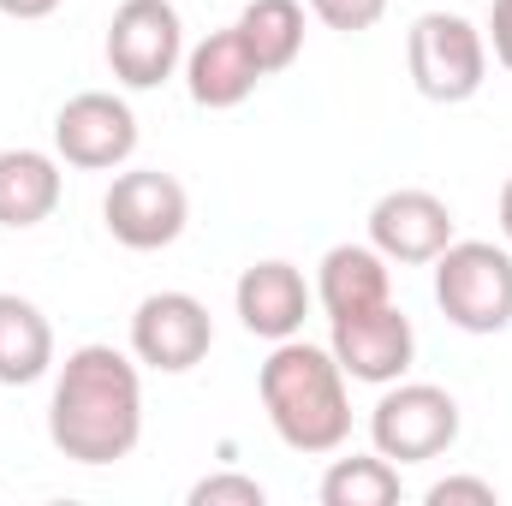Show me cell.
<instances>
[{"label": "cell", "mask_w": 512, "mask_h": 506, "mask_svg": "<svg viewBox=\"0 0 512 506\" xmlns=\"http://www.w3.org/2000/svg\"><path fill=\"white\" fill-rule=\"evenodd\" d=\"M48 441L72 465H120L143 441V364L120 346H78L54 370Z\"/></svg>", "instance_id": "6da1fadb"}, {"label": "cell", "mask_w": 512, "mask_h": 506, "mask_svg": "<svg viewBox=\"0 0 512 506\" xmlns=\"http://www.w3.org/2000/svg\"><path fill=\"white\" fill-rule=\"evenodd\" d=\"M256 399L268 411V429L292 447V453H340L352 441V393L346 370L328 346H310L304 334L274 340V352L256 370Z\"/></svg>", "instance_id": "7a4b0ae2"}, {"label": "cell", "mask_w": 512, "mask_h": 506, "mask_svg": "<svg viewBox=\"0 0 512 506\" xmlns=\"http://www.w3.org/2000/svg\"><path fill=\"white\" fill-rule=\"evenodd\" d=\"M405 66L423 102L459 108L489 84V36L465 12H417L405 30Z\"/></svg>", "instance_id": "3957f363"}, {"label": "cell", "mask_w": 512, "mask_h": 506, "mask_svg": "<svg viewBox=\"0 0 512 506\" xmlns=\"http://www.w3.org/2000/svg\"><path fill=\"white\" fill-rule=\"evenodd\" d=\"M429 268H435V304L459 334H507L512 328V245L453 239Z\"/></svg>", "instance_id": "277c9868"}, {"label": "cell", "mask_w": 512, "mask_h": 506, "mask_svg": "<svg viewBox=\"0 0 512 506\" xmlns=\"http://www.w3.org/2000/svg\"><path fill=\"white\" fill-rule=\"evenodd\" d=\"M459 429H465L459 399L435 381H387L370 411V447L393 465H429V459L453 453Z\"/></svg>", "instance_id": "5b68a950"}, {"label": "cell", "mask_w": 512, "mask_h": 506, "mask_svg": "<svg viewBox=\"0 0 512 506\" xmlns=\"http://www.w3.org/2000/svg\"><path fill=\"white\" fill-rule=\"evenodd\" d=\"M108 72L126 90H161L185 66V18L173 0H120L108 18Z\"/></svg>", "instance_id": "8992f818"}, {"label": "cell", "mask_w": 512, "mask_h": 506, "mask_svg": "<svg viewBox=\"0 0 512 506\" xmlns=\"http://www.w3.org/2000/svg\"><path fill=\"white\" fill-rule=\"evenodd\" d=\"M185 221H191V197L161 167H126V173H114V185L102 197V227L126 251H167V245H179Z\"/></svg>", "instance_id": "52a82bcc"}, {"label": "cell", "mask_w": 512, "mask_h": 506, "mask_svg": "<svg viewBox=\"0 0 512 506\" xmlns=\"http://www.w3.org/2000/svg\"><path fill=\"white\" fill-rule=\"evenodd\" d=\"M215 346V316L191 292H149L131 310V358L155 376H185L209 358Z\"/></svg>", "instance_id": "ba28073f"}, {"label": "cell", "mask_w": 512, "mask_h": 506, "mask_svg": "<svg viewBox=\"0 0 512 506\" xmlns=\"http://www.w3.org/2000/svg\"><path fill=\"white\" fill-rule=\"evenodd\" d=\"M54 155L78 173H114L137 155V114L114 90H78L54 114Z\"/></svg>", "instance_id": "9c48e42d"}, {"label": "cell", "mask_w": 512, "mask_h": 506, "mask_svg": "<svg viewBox=\"0 0 512 506\" xmlns=\"http://www.w3.org/2000/svg\"><path fill=\"white\" fill-rule=\"evenodd\" d=\"M453 239H459L453 209H447L435 191H423V185H399V191H382V197L370 203V245H376L387 262H399V268L435 262Z\"/></svg>", "instance_id": "30bf717a"}, {"label": "cell", "mask_w": 512, "mask_h": 506, "mask_svg": "<svg viewBox=\"0 0 512 506\" xmlns=\"http://www.w3.org/2000/svg\"><path fill=\"white\" fill-rule=\"evenodd\" d=\"M328 352L340 358L346 381L387 387V381H399L417 364V328H411V316L399 304H382V310L328 322Z\"/></svg>", "instance_id": "8fae6325"}, {"label": "cell", "mask_w": 512, "mask_h": 506, "mask_svg": "<svg viewBox=\"0 0 512 506\" xmlns=\"http://www.w3.org/2000/svg\"><path fill=\"white\" fill-rule=\"evenodd\" d=\"M310 304H316V286H310L304 268L286 262V256H262V262H251V268L239 274V286H233V310H239L245 334L268 340V346L304 334Z\"/></svg>", "instance_id": "7c38bea8"}, {"label": "cell", "mask_w": 512, "mask_h": 506, "mask_svg": "<svg viewBox=\"0 0 512 506\" xmlns=\"http://www.w3.org/2000/svg\"><path fill=\"white\" fill-rule=\"evenodd\" d=\"M262 78H268V72L256 66V54L245 48L239 24L209 30L197 48H185V90H191V102L209 108V114H227V108L251 102Z\"/></svg>", "instance_id": "4fadbf2b"}, {"label": "cell", "mask_w": 512, "mask_h": 506, "mask_svg": "<svg viewBox=\"0 0 512 506\" xmlns=\"http://www.w3.org/2000/svg\"><path fill=\"white\" fill-rule=\"evenodd\" d=\"M316 304L328 310V322L382 310V304H393V262L370 239L322 251V262H316Z\"/></svg>", "instance_id": "5bb4252c"}, {"label": "cell", "mask_w": 512, "mask_h": 506, "mask_svg": "<svg viewBox=\"0 0 512 506\" xmlns=\"http://www.w3.org/2000/svg\"><path fill=\"white\" fill-rule=\"evenodd\" d=\"M60 155L48 149H0V227L30 233L60 209Z\"/></svg>", "instance_id": "9a60e30c"}, {"label": "cell", "mask_w": 512, "mask_h": 506, "mask_svg": "<svg viewBox=\"0 0 512 506\" xmlns=\"http://www.w3.org/2000/svg\"><path fill=\"white\" fill-rule=\"evenodd\" d=\"M54 370V322L42 304L0 292V387H30Z\"/></svg>", "instance_id": "2e32d148"}, {"label": "cell", "mask_w": 512, "mask_h": 506, "mask_svg": "<svg viewBox=\"0 0 512 506\" xmlns=\"http://www.w3.org/2000/svg\"><path fill=\"white\" fill-rule=\"evenodd\" d=\"M239 36L268 78L286 72L304 54V0H251L239 12Z\"/></svg>", "instance_id": "e0dca14e"}, {"label": "cell", "mask_w": 512, "mask_h": 506, "mask_svg": "<svg viewBox=\"0 0 512 506\" xmlns=\"http://www.w3.org/2000/svg\"><path fill=\"white\" fill-rule=\"evenodd\" d=\"M322 506H393L405 495V477H399V465L382 459L376 447L370 453H346V459H334L328 471H322Z\"/></svg>", "instance_id": "ac0fdd59"}, {"label": "cell", "mask_w": 512, "mask_h": 506, "mask_svg": "<svg viewBox=\"0 0 512 506\" xmlns=\"http://www.w3.org/2000/svg\"><path fill=\"white\" fill-rule=\"evenodd\" d=\"M268 489L256 477H239V471H215L203 483H191V506H262Z\"/></svg>", "instance_id": "d6986e66"}, {"label": "cell", "mask_w": 512, "mask_h": 506, "mask_svg": "<svg viewBox=\"0 0 512 506\" xmlns=\"http://www.w3.org/2000/svg\"><path fill=\"white\" fill-rule=\"evenodd\" d=\"M310 12L328 30H340V36H358V30H376L382 24L387 0H310Z\"/></svg>", "instance_id": "ffe728a7"}, {"label": "cell", "mask_w": 512, "mask_h": 506, "mask_svg": "<svg viewBox=\"0 0 512 506\" xmlns=\"http://www.w3.org/2000/svg\"><path fill=\"white\" fill-rule=\"evenodd\" d=\"M429 506H453V501H477V506H495L501 501V489L489 483V477H441V483H429Z\"/></svg>", "instance_id": "44dd1931"}, {"label": "cell", "mask_w": 512, "mask_h": 506, "mask_svg": "<svg viewBox=\"0 0 512 506\" xmlns=\"http://www.w3.org/2000/svg\"><path fill=\"white\" fill-rule=\"evenodd\" d=\"M483 36H489L495 60L512 72V0H495V6H489V24H483Z\"/></svg>", "instance_id": "7402d4cb"}, {"label": "cell", "mask_w": 512, "mask_h": 506, "mask_svg": "<svg viewBox=\"0 0 512 506\" xmlns=\"http://www.w3.org/2000/svg\"><path fill=\"white\" fill-rule=\"evenodd\" d=\"M66 0H0V12L6 18H18V24H36V18H54Z\"/></svg>", "instance_id": "603a6c76"}, {"label": "cell", "mask_w": 512, "mask_h": 506, "mask_svg": "<svg viewBox=\"0 0 512 506\" xmlns=\"http://www.w3.org/2000/svg\"><path fill=\"white\" fill-rule=\"evenodd\" d=\"M495 215H501V239L512 245V173H507V185H501V203H495Z\"/></svg>", "instance_id": "cb8c5ba5"}]
</instances>
